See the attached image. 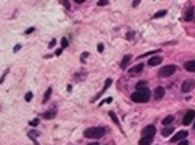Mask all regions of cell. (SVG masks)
<instances>
[{
	"label": "cell",
	"mask_w": 195,
	"mask_h": 145,
	"mask_svg": "<svg viewBox=\"0 0 195 145\" xmlns=\"http://www.w3.org/2000/svg\"><path fill=\"white\" fill-rule=\"evenodd\" d=\"M162 63V56H153V58H150V61H148V66H159Z\"/></svg>",
	"instance_id": "obj_8"
},
{
	"label": "cell",
	"mask_w": 195,
	"mask_h": 145,
	"mask_svg": "<svg viewBox=\"0 0 195 145\" xmlns=\"http://www.w3.org/2000/svg\"><path fill=\"white\" fill-rule=\"evenodd\" d=\"M187 137V131H178L173 137H172V142H181Z\"/></svg>",
	"instance_id": "obj_6"
},
{
	"label": "cell",
	"mask_w": 195,
	"mask_h": 145,
	"mask_svg": "<svg viewBox=\"0 0 195 145\" xmlns=\"http://www.w3.org/2000/svg\"><path fill=\"white\" fill-rule=\"evenodd\" d=\"M172 133H173V128H169V126H165V128L162 129V136H164V137H169Z\"/></svg>",
	"instance_id": "obj_15"
},
{
	"label": "cell",
	"mask_w": 195,
	"mask_h": 145,
	"mask_svg": "<svg viewBox=\"0 0 195 145\" xmlns=\"http://www.w3.org/2000/svg\"><path fill=\"white\" fill-rule=\"evenodd\" d=\"M142 69H144V66H142V64H137V66H134V67L131 69V73H139Z\"/></svg>",
	"instance_id": "obj_17"
},
{
	"label": "cell",
	"mask_w": 195,
	"mask_h": 145,
	"mask_svg": "<svg viewBox=\"0 0 195 145\" xmlns=\"http://www.w3.org/2000/svg\"><path fill=\"white\" fill-rule=\"evenodd\" d=\"M105 128H102V126H94V128H87L86 131H84V137H87V139H100L103 134H105Z\"/></svg>",
	"instance_id": "obj_2"
},
{
	"label": "cell",
	"mask_w": 195,
	"mask_h": 145,
	"mask_svg": "<svg viewBox=\"0 0 195 145\" xmlns=\"http://www.w3.org/2000/svg\"><path fill=\"white\" fill-rule=\"evenodd\" d=\"M87 56H89V55H87V53H86V52H84V53H83V55H81V58H83V59H86V58H87Z\"/></svg>",
	"instance_id": "obj_29"
},
{
	"label": "cell",
	"mask_w": 195,
	"mask_h": 145,
	"mask_svg": "<svg viewBox=\"0 0 195 145\" xmlns=\"http://www.w3.org/2000/svg\"><path fill=\"white\" fill-rule=\"evenodd\" d=\"M193 128H195V122H193Z\"/></svg>",
	"instance_id": "obj_33"
},
{
	"label": "cell",
	"mask_w": 195,
	"mask_h": 145,
	"mask_svg": "<svg viewBox=\"0 0 195 145\" xmlns=\"http://www.w3.org/2000/svg\"><path fill=\"white\" fill-rule=\"evenodd\" d=\"M61 45H63V49H66V47H67V45H69V41H67V39H66V38H64V39H63V41H61Z\"/></svg>",
	"instance_id": "obj_21"
},
{
	"label": "cell",
	"mask_w": 195,
	"mask_h": 145,
	"mask_svg": "<svg viewBox=\"0 0 195 145\" xmlns=\"http://www.w3.org/2000/svg\"><path fill=\"white\" fill-rule=\"evenodd\" d=\"M175 72H176V66L170 64V66H165V67H162V69L159 70V77H162V78H167V77L173 75Z\"/></svg>",
	"instance_id": "obj_3"
},
{
	"label": "cell",
	"mask_w": 195,
	"mask_h": 145,
	"mask_svg": "<svg viewBox=\"0 0 195 145\" xmlns=\"http://www.w3.org/2000/svg\"><path fill=\"white\" fill-rule=\"evenodd\" d=\"M178 145H187V142H186V140H181V142H178Z\"/></svg>",
	"instance_id": "obj_31"
},
{
	"label": "cell",
	"mask_w": 195,
	"mask_h": 145,
	"mask_svg": "<svg viewBox=\"0 0 195 145\" xmlns=\"http://www.w3.org/2000/svg\"><path fill=\"white\" fill-rule=\"evenodd\" d=\"M131 100L136 101V103H147L150 100V91L148 89L136 91L134 94H131Z\"/></svg>",
	"instance_id": "obj_1"
},
{
	"label": "cell",
	"mask_w": 195,
	"mask_h": 145,
	"mask_svg": "<svg viewBox=\"0 0 195 145\" xmlns=\"http://www.w3.org/2000/svg\"><path fill=\"white\" fill-rule=\"evenodd\" d=\"M130 61H131V55L123 56V59H122V63H120V67H122V69H127L128 64H130Z\"/></svg>",
	"instance_id": "obj_12"
},
{
	"label": "cell",
	"mask_w": 195,
	"mask_h": 145,
	"mask_svg": "<svg viewBox=\"0 0 195 145\" xmlns=\"http://www.w3.org/2000/svg\"><path fill=\"white\" fill-rule=\"evenodd\" d=\"M193 86H195L193 80H186V81L181 84V91H183V92H190V91L193 89Z\"/></svg>",
	"instance_id": "obj_4"
},
{
	"label": "cell",
	"mask_w": 195,
	"mask_h": 145,
	"mask_svg": "<svg viewBox=\"0 0 195 145\" xmlns=\"http://www.w3.org/2000/svg\"><path fill=\"white\" fill-rule=\"evenodd\" d=\"M151 142H153V136H142L141 140H139L141 145H150Z\"/></svg>",
	"instance_id": "obj_9"
},
{
	"label": "cell",
	"mask_w": 195,
	"mask_h": 145,
	"mask_svg": "<svg viewBox=\"0 0 195 145\" xmlns=\"http://www.w3.org/2000/svg\"><path fill=\"white\" fill-rule=\"evenodd\" d=\"M136 87H137V91H142V89H145V81H139V83L136 84Z\"/></svg>",
	"instance_id": "obj_19"
},
{
	"label": "cell",
	"mask_w": 195,
	"mask_h": 145,
	"mask_svg": "<svg viewBox=\"0 0 195 145\" xmlns=\"http://www.w3.org/2000/svg\"><path fill=\"white\" fill-rule=\"evenodd\" d=\"M190 122H195V111H187L186 112V115H184V119H183V123L184 125H189Z\"/></svg>",
	"instance_id": "obj_5"
},
{
	"label": "cell",
	"mask_w": 195,
	"mask_h": 145,
	"mask_svg": "<svg viewBox=\"0 0 195 145\" xmlns=\"http://www.w3.org/2000/svg\"><path fill=\"white\" fill-rule=\"evenodd\" d=\"M50 94H52V87H49V89H47V92H45V97H44V101H47V100L50 98Z\"/></svg>",
	"instance_id": "obj_20"
},
{
	"label": "cell",
	"mask_w": 195,
	"mask_h": 145,
	"mask_svg": "<svg viewBox=\"0 0 195 145\" xmlns=\"http://www.w3.org/2000/svg\"><path fill=\"white\" fill-rule=\"evenodd\" d=\"M87 145H99V143H87Z\"/></svg>",
	"instance_id": "obj_32"
},
{
	"label": "cell",
	"mask_w": 195,
	"mask_h": 145,
	"mask_svg": "<svg viewBox=\"0 0 195 145\" xmlns=\"http://www.w3.org/2000/svg\"><path fill=\"white\" fill-rule=\"evenodd\" d=\"M109 115H111V119H113V120H114V122H116V123L119 125V120H117V115H116L114 112H109Z\"/></svg>",
	"instance_id": "obj_22"
},
{
	"label": "cell",
	"mask_w": 195,
	"mask_h": 145,
	"mask_svg": "<svg viewBox=\"0 0 195 145\" xmlns=\"http://www.w3.org/2000/svg\"><path fill=\"white\" fill-rule=\"evenodd\" d=\"M38 122H39V120H38V119H35V120H31V125H38Z\"/></svg>",
	"instance_id": "obj_30"
},
{
	"label": "cell",
	"mask_w": 195,
	"mask_h": 145,
	"mask_svg": "<svg viewBox=\"0 0 195 145\" xmlns=\"http://www.w3.org/2000/svg\"><path fill=\"white\" fill-rule=\"evenodd\" d=\"M56 115V109H50V111H47L44 115H42V119H47V120H50V119H53Z\"/></svg>",
	"instance_id": "obj_13"
},
{
	"label": "cell",
	"mask_w": 195,
	"mask_h": 145,
	"mask_svg": "<svg viewBox=\"0 0 195 145\" xmlns=\"http://www.w3.org/2000/svg\"><path fill=\"white\" fill-rule=\"evenodd\" d=\"M33 31H35V28H28L25 33H27V35H30V33H33Z\"/></svg>",
	"instance_id": "obj_27"
},
{
	"label": "cell",
	"mask_w": 195,
	"mask_h": 145,
	"mask_svg": "<svg viewBox=\"0 0 195 145\" xmlns=\"http://www.w3.org/2000/svg\"><path fill=\"white\" fill-rule=\"evenodd\" d=\"M167 14V11L165 10H161V11H158L156 14H155V19H158V17H162V16H165Z\"/></svg>",
	"instance_id": "obj_18"
},
{
	"label": "cell",
	"mask_w": 195,
	"mask_h": 145,
	"mask_svg": "<svg viewBox=\"0 0 195 145\" xmlns=\"http://www.w3.org/2000/svg\"><path fill=\"white\" fill-rule=\"evenodd\" d=\"M192 16H193V7L190 5V7H187V10H186V13H184V21H190Z\"/></svg>",
	"instance_id": "obj_10"
},
{
	"label": "cell",
	"mask_w": 195,
	"mask_h": 145,
	"mask_svg": "<svg viewBox=\"0 0 195 145\" xmlns=\"http://www.w3.org/2000/svg\"><path fill=\"white\" fill-rule=\"evenodd\" d=\"M164 87H156V91H155V97L156 98H162L164 97Z\"/></svg>",
	"instance_id": "obj_14"
},
{
	"label": "cell",
	"mask_w": 195,
	"mask_h": 145,
	"mask_svg": "<svg viewBox=\"0 0 195 145\" xmlns=\"http://www.w3.org/2000/svg\"><path fill=\"white\" fill-rule=\"evenodd\" d=\"M38 134H39L38 131H28V136H30V137H36Z\"/></svg>",
	"instance_id": "obj_24"
},
{
	"label": "cell",
	"mask_w": 195,
	"mask_h": 145,
	"mask_svg": "<svg viewBox=\"0 0 195 145\" xmlns=\"http://www.w3.org/2000/svg\"><path fill=\"white\" fill-rule=\"evenodd\" d=\"M31 98H33V94H31V92H28V94L25 95V100H27V101H31Z\"/></svg>",
	"instance_id": "obj_23"
},
{
	"label": "cell",
	"mask_w": 195,
	"mask_h": 145,
	"mask_svg": "<svg viewBox=\"0 0 195 145\" xmlns=\"http://www.w3.org/2000/svg\"><path fill=\"white\" fill-rule=\"evenodd\" d=\"M97 50H99V52L102 53V52L105 50V47H103V44H99V45H97Z\"/></svg>",
	"instance_id": "obj_25"
},
{
	"label": "cell",
	"mask_w": 195,
	"mask_h": 145,
	"mask_svg": "<svg viewBox=\"0 0 195 145\" xmlns=\"http://www.w3.org/2000/svg\"><path fill=\"white\" fill-rule=\"evenodd\" d=\"M103 5H108V0H100V2H99V7H103Z\"/></svg>",
	"instance_id": "obj_26"
},
{
	"label": "cell",
	"mask_w": 195,
	"mask_h": 145,
	"mask_svg": "<svg viewBox=\"0 0 195 145\" xmlns=\"http://www.w3.org/2000/svg\"><path fill=\"white\" fill-rule=\"evenodd\" d=\"M173 122V115H167L165 119H162V125L165 126V125H170Z\"/></svg>",
	"instance_id": "obj_16"
},
{
	"label": "cell",
	"mask_w": 195,
	"mask_h": 145,
	"mask_svg": "<svg viewBox=\"0 0 195 145\" xmlns=\"http://www.w3.org/2000/svg\"><path fill=\"white\" fill-rule=\"evenodd\" d=\"M184 69L187 72H195V61H187L184 63Z\"/></svg>",
	"instance_id": "obj_11"
},
{
	"label": "cell",
	"mask_w": 195,
	"mask_h": 145,
	"mask_svg": "<svg viewBox=\"0 0 195 145\" xmlns=\"http://www.w3.org/2000/svg\"><path fill=\"white\" fill-rule=\"evenodd\" d=\"M155 131H156V128H155L153 125H148V126H145V128H144L142 136H155Z\"/></svg>",
	"instance_id": "obj_7"
},
{
	"label": "cell",
	"mask_w": 195,
	"mask_h": 145,
	"mask_svg": "<svg viewBox=\"0 0 195 145\" xmlns=\"http://www.w3.org/2000/svg\"><path fill=\"white\" fill-rule=\"evenodd\" d=\"M55 44H56V42H55V39H53V41H52V42H50V44H49V47H50V49H52V47H53V45H55Z\"/></svg>",
	"instance_id": "obj_28"
}]
</instances>
